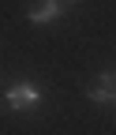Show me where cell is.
I'll return each instance as SVG.
<instances>
[{
  "instance_id": "3",
  "label": "cell",
  "mask_w": 116,
  "mask_h": 135,
  "mask_svg": "<svg viewBox=\"0 0 116 135\" xmlns=\"http://www.w3.org/2000/svg\"><path fill=\"white\" fill-rule=\"evenodd\" d=\"M86 98L94 105H116V71H97L86 86Z\"/></svg>"
},
{
  "instance_id": "4",
  "label": "cell",
  "mask_w": 116,
  "mask_h": 135,
  "mask_svg": "<svg viewBox=\"0 0 116 135\" xmlns=\"http://www.w3.org/2000/svg\"><path fill=\"white\" fill-rule=\"evenodd\" d=\"M64 4H79V0H64Z\"/></svg>"
},
{
  "instance_id": "2",
  "label": "cell",
  "mask_w": 116,
  "mask_h": 135,
  "mask_svg": "<svg viewBox=\"0 0 116 135\" xmlns=\"http://www.w3.org/2000/svg\"><path fill=\"white\" fill-rule=\"evenodd\" d=\"M64 15H68V4H64V0H38V4L26 8V23L49 26V23H60Z\"/></svg>"
},
{
  "instance_id": "1",
  "label": "cell",
  "mask_w": 116,
  "mask_h": 135,
  "mask_svg": "<svg viewBox=\"0 0 116 135\" xmlns=\"http://www.w3.org/2000/svg\"><path fill=\"white\" fill-rule=\"evenodd\" d=\"M41 101H45V90L30 79H19L4 90V105L11 113H34V109H41Z\"/></svg>"
},
{
  "instance_id": "5",
  "label": "cell",
  "mask_w": 116,
  "mask_h": 135,
  "mask_svg": "<svg viewBox=\"0 0 116 135\" xmlns=\"http://www.w3.org/2000/svg\"><path fill=\"white\" fill-rule=\"evenodd\" d=\"M112 109H116V105H112Z\"/></svg>"
}]
</instances>
